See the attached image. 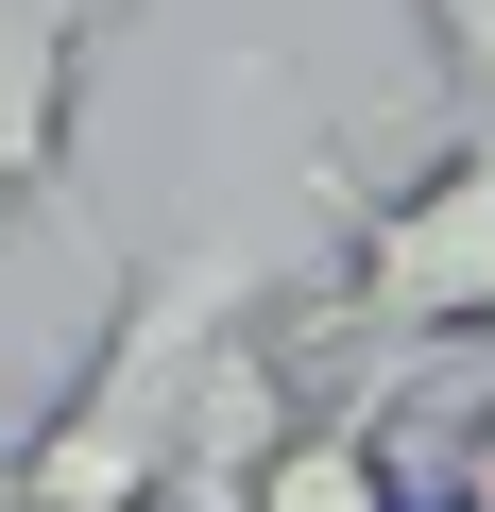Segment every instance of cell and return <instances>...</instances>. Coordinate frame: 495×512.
I'll return each mask as SVG.
<instances>
[{"mask_svg":"<svg viewBox=\"0 0 495 512\" xmlns=\"http://www.w3.org/2000/svg\"><path fill=\"white\" fill-rule=\"evenodd\" d=\"M222 512H410V478H393V359H376L359 410H291L257 461H239Z\"/></svg>","mask_w":495,"mask_h":512,"instance_id":"4","label":"cell"},{"mask_svg":"<svg viewBox=\"0 0 495 512\" xmlns=\"http://www.w3.org/2000/svg\"><path fill=\"white\" fill-rule=\"evenodd\" d=\"M0 427H18V410H0Z\"/></svg>","mask_w":495,"mask_h":512,"instance_id":"7","label":"cell"},{"mask_svg":"<svg viewBox=\"0 0 495 512\" xmlns=\"http://www.w3.org/2000/svg\"><path fill=\"white\" fill-rule=\"evenodd\" d=\"M427 52H444V86L478 103V69H495V0H427Z\"/></svg>","mask_w":495,"mask_h":512,"instance_id":"5","label":"cell"},{"mask_svg":"<svg viewBox=\"0 0 495 512\" xmlns=\"http://www.w3.org/2000/svg\"><path fill=\"white\" fill-rule=\"evenodd\" d=\"M325 222H342V291H325L342 342H376V359H478V325H495V154H478V120L410 188L342 171Z\"/></svg>","mask_w":495,"mask_h":512,"instance_id":"2","label":"cell"},{"mask_svg":"<svg viewBox=\"0 0 495 512\" xmlns=\"http://www.w3.org/2000/svg\"><path fill=\"white\" fill-rule=\"evenodd\" d=\"M120 18V0H0V222H69V103H86V35ZM103 256V239H86Z\"/></svg>","mask_w":495,"mask_h":512,"instance_id":"3","label":"cell"},{"mask_svg":"<svg viewBox=\"0 0 495 512\" xmlns=\"http://www.w3.org/2000/svg\"><path fill=\"white\" fill-rule=\"evenodd\" d=\"M325 188H342V154H291V171H239V154H222L205 222H188L171 256H137V274H120L103 359H86L52 410L0 427V512H171V410H188V359H205V325H239V308L291 291V239L325 222Z\"/></svg>","mask_w":495,"mask_h":512,"instance_id":"1","label":"cell"},{"mask_svg":"<svg viewBox=\"0 0 495 512\" xmlns=\"http://www.w3.org/2000/svg\"><path fill=\"white\" fill-rule=\"evenodd\" d=\"M427 512H478V495H427Z\"/></svg>","mask_w":495,"mask_h":512,"instance_id":"6","label":"cell"}]
</instances>
